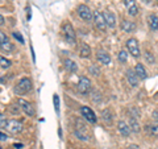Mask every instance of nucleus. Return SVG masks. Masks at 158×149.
<instances>
[{
	"label": "nucleus",
	"mask_w": 158,
	"mask_h": 149,
	"mask_svg": "<svg viewBox=\"0 0 158 149\" xmlns=\"http://www.w3.org/2000/svg\"><path fill=\"white\" fill-rule=\"evenodd\" d=\"M117 59L120 61L121 63H125L128 61V53L125 50H121V52H118L117 54Z\"/></svg>",
	"instance_id": "nucleus-26"
},
{
	"label": "nucleus",
	"mask_w": 158,
	"mask_h": 149,
	"mask_svg": "<svg viewBox=\"0 0 158 149\" xmlns=\"http://www.w3.org/2000/svg\"><path fill=\"white\" fill-rule=\"evenodd\" d=\"M65 69L69 73H75L78 70V66H77L75 62L71 61V59H66L65 61Z\"/></svg>",
	"instance_id": "nucleus-20"
},
{
	"label": "nucleus",
	"mask_w": 158,
	"mask_h": 149,
	"mask_svg": "<svg viewBox=\"0 0 158 149\" xmlns=\"http://www.w3.org/2000/svg\"><path fill=\"white\" fill-rule=\"evenodd\" d=\"M0 66H2L3 69H9L12 66V62L9 61V59L4 58V57H0Z\"/></svg>",
	"instance_id": "nucleus-25"
},
{
	"label": "nucleus",
	"mask_w": 158,
	"mask_h": 149,
	"mask_svg": "<svg viewBox=\"0 0 158 149\" xmlns=\"http://www.w3.org/2000/svg\"><path fill=\"white\" fill-rule=\"evenodd\" d=\"M128 149H140V147L136 145V144H132V145H129V148Z\"/></svg>",
	"instance_id": "nucleus-34"
},
{
	"label": "nucleus",
	"mask_w": 158,
	"mask_h": 149,
	"mask_svg": "<svg viewBox=\"0 0 158 149\" xmlns=\"http://www.w3.org/2000/svg\"><path fill=\"white\" fill-rule=\"evenodd\" d=\"M78 15L79 17H82L85 21H92L94 20V12L90 9V7L85 6V4H81L78 7Z\"/></svg>",
	"instance_id": "nucleus-5"
},
{
	"label": "nucleus",
	"mask_w": 158,
	"mask_h": 149,
	"mask_svg": "<svg viewBox=\"0 0 158 149\" xmlns=\"http://www.w3.org/2000/svg\"><path fill=\"white\" fill-rule=\"evenodd\" d=\"M0 49L6 53H11L13 50V45L9 41H6V42H0Z\"/></svg>",
	"instance_id": "nucleus-22"
},
{
	"label": "nucleus",
	"mask_w": 158,
	"mask_h": 149,
	"mask_svg": "<svg viewBox=\"0 0 158 149\" xmlns=\"http://www.w3.org/2000/svg\"><path fill=\"white\" fill-rule=\"evenodd\" d=\"M142 2H144V3H145V4H149V3H150V2H152V0H142Z\"/></svg>",
	"instance_id": "nucleus-37"
},
{
	"label": "nucleus",
	"mask_w": 158,
	"mask_h": 149,
	"mask_svg": "<svg viewBox=\"0 0 158 149\" xmlns=\"http://www.w3.org/2000/svg\"><path fill=\"white\" fill-rule=\"evenodd\" d=\"M144 57H145V61L149 63V65H154V62H156V58H154V56H153V53H150V52H145L144 53Z\"/></svg>",
	"instance_id": "nucleus-24"
},
{
	"label": "nucleus",
	"mask_w": 158,
	"mask_h": 149,
	"mask_svg": "<svg viewBox=\"0 0 158 149\" xmlns=\"http://www.w3.org/2000/svg\"><path fill=\"white\" fill-rule=\"evenodd\" d=\"M75 126H77V130H79V131H85V124H83L79 119H77L75 120Z\"/></svg>",
	"instance_id": "nucleus-30"
},
{
	"label": "nucleus",
	"mask_w": 158,
	"mask_h": 149,
	"mask_svg": "<svg viewBox=\"0 0 158 149\" xmlns=\"http://www.w3.org/2000/svg\"><path fill=\"white\" fill-rule=\"evenodd\" d=\"M17 104L28 116H34L36 115V110H34V107L32 106V103H29V102H27V100H24V99L20 98L17 100Z\"/></svg>",
	"instance_id": "nucleus-8"
},
{
	"label": "nucleus",
	"mask_w": 158,
	"mask_h": 149,
	"mask_svg": "<svg viewBox=\"0 0 158 149\" xmlns=\"http://www.w3.org/2000/svg\"><path fill=\"white\" fill-rule=\"evenodd\" d=\"M127 79H128V83H129L132 87H137L138 82H140V78L137 77L135 70H128L127 71Z\"/></svg>",
	"instance_id": "nucleus-11"
},
{
	"label": "nucleus",
	"mask_w": 158,
	"mask_h": 149,
	"mask_svg": "<svg viewBox=\"0 0 158 149\" xmlns=\"http://www.w3.org/2000/svg\"><path fill=\"white\" fill-rule=\"evenodd\" d=\"M103 16H104V20H106V23H107V27L115 28V25H116V17H115V15H113L112 12H110V11H106L104 13H103Z\"/></svg>",
	"instance_id": "nucleus-12"
},
{
	"label": "nucleus",
	"mask_w": 158,
	"mask_h": 149,
	"mask_svg": "<svg viewBox=\"0 0 158 149\" xmlns=\"http://www.w3.org/2000/svg\"><path fill=\"white\" fill-rule=\"evenodd\" d=\"M81 113H82V116L86 119V120L88 123H91V124H95L96 120H98V117L95 115V112H94L90 107H87V106H83L81 108Z\"/></svg>",
	"instance_id": "nucleus-9"
},
{
	"label": "nucleus",
	"mask_w": 158,
	"mask_h": 149,
	"mask_svg": "<svg viewBox=\"0 0 158 149\" xmlns=\"http://www.w3.org/2000/svg\"><path fill=\"white\" fill-rule=\"evenodd\" d=\"M12 36H13L15 38H16V40H17V41H19L20 44H24V38H23V36H21V33H20V32L15 31V32L12 33Z\"/></svg>",
	"instance_id": "nucleus-28"
},
{
	"label": "nucleus",
	"mask_w": 158,
	"mask_h": 149,
	"mask_svg": "<svg viewBox=\"0 0 158 149\" xmlns=\"http://www.w3.org/2000/svg\"><path fill=\"white\" fill-rule=\"evenodd\" d=\"M32 90V81L29 78H23L20 79L19 83L16 84V87H15V92L17 94V95H24V94H27Z\"/></svg>",
	"instance_id": "nucleus-1"
},
{
	"label": "nucleus",
	"mask_w": 158,
	"mask_h": 149,
	"mask_svg": "<svg viewBox=\"0 0 158 149\" xmlns=\"http://www.w3.org/2000/svg\"><path fill=\"white\" fill-rule=\"evenodd\" d=\"M135 73L137 74V77L140 79H145L148 77V71H146V69L142 66V63H137L135 67Z\"/></svg>",
	"instance_id": "nucleus-17"
},
{
	"label": "nucleus",
	"mask_w": 158,
	"mask_h": 149,
	"mask_svg": "<svg viewBox=\"0 0 158 149\" xmlns=\"http://www.w3.org/2000/svg\"><path fill=\"white\" fill-rule=\"evenodd\" d=\"M78 91L86 95L91 91V81L88 79L87 77H81L79 78V82H78Z\"/></svg>",
	"instance_id": "nucleus-6"
},
{
	"label": "nucleus",
	"mask_w": 158,
	"mask_h": 149,
	"mask_svg": "<svg viewBox=\"0 0 158 149\" xmlns=\"http://www.w3.org/2000/svg\"><path fill=\"white\" fill-rule=\"evenodd\" d=\"M79 56L82 58H88L91 56V48L87 45V44L82 42L81 45H79Z\"/></svg>",
	"instance_id": "nucleus-15"
},
{
	"label": "nucleus",
	"mask_w": 158,
	"mask_h": 149,
	"mask_svg": "<svg viewBox=\"0 0 158 149\" xmlns=\"http://www.w3.org/2000/svg\"><path fill=\"white\" fill-rule=\"evenodd\" d=\"M7 138H8V136L6 135V133L0 132V140H2V141H6V140H7Z\"/></svg>",
	"instance_id": "nucleus-32"
},
{
	"label": "nucleus",
	"mask_w": 158,
	"mask_h": 149,
	"mask_svg": "<svg viewBox=\"0 0 158 149\" xmlns=\"http://www.w3.org/2000/svg\"><path fill=\"white\" fill-rule=\"evenodd\" d=\"M117 128H118V132H120L123 136L127 137V136L131 135V128H129V126H128L125 121H118Z\"/></svg>",
	"instance_id": "nucleus-16"
},
{
	"label": "nucleus",
	"mask_w": 158,
	"mask_h": 149,
	"mask_svg": "<svg viewBox=\"0 0 158 149\" xmlns=\"http://www.w3.org/2000/svg\"><path fill=\"white\" fill-rule=\"evenodd\" d=\"M15 148H17V149H21V148H23V144H15Z\"/></svg>",
	"instance_id": "nucleus-35"
},
{
	"label": "nucleus",
	"mask_w": 158,
	"mask_h": 149,
	"mask_svg": "<svg viewBox=\"0 0 158 149\" xmlns=\"http://www.w3.org/2000/svg\"><path fill=\"white\" fill-rule=\"evenodd\" d=\"M3 24H4V17L0 15V25H3Z\"/></svg>",
	"instance_id": "nucleus-36"
},
{
	"label": "nucleus",
	"mask_w": 158,
	"mask_h": 149,
	"mask_svg": "<svg viewBox=\"0 0 158 149\" xmlns=\"http://www.w3.org/2000/svg\"><path fill=\"white\" fill-rule=\"evenodd\" d=\"M62 33H63V36H65V38H66L67 42L75 44V41H77L75 31H74L73 25H71V24L69 23V21H66V23L62 24Z\"/></svg>",
	"instance_id": "nucleus-2"
},
{
	"label": "nucleus",
	"mask_w": 158,
	"mask_h": 149,
	"mask_svg": "<svg viewBox=\"0 0 158 149\" xmlns=\"http://www.w3.org/2000/svg\"><path fill=\"white\" fill-rule=\"evenodd\" d=\"M96 58H98V61H99V62L103 63V65H106V66L111 65V57L108 56V54H107L106 52L99 50V52H98V54H96Z\"/></svg>",
	"instance_id": "nucleus-13"
},
{
	"label": "nucleus",
	"mask_w": 158,
	"mask_h": 149,
	"mask_svg": "<svg viewBox=\"0 0 158 149\" xmlns=\"http://www.w3.org/2000/svg\"><path fill=\"white\" fill-rule=\"evenodd\" d=\"M152 116H153V119H154L156 121H158V112H157V111H156V112H153V115H152Z\"/></svg>",
	"instance_id": "nucleus-33"
},
{
	"label": "nucleus",
	"mask_w": 158,
	"mask_h": 149,
	"mask_svg": "<svg viewBox=\"0 0 158 149\" xmlns=\"http://www.w3.org/2000/svg\"><path fill=\"white\" fill-rule=\"evenodd\" d=\"M148 24L152 31H158V17L156 15H149L148 16Z\"/></svg>",
	"instance_id": "nucleus-18"
},
{
	"label": "nucleus",
	"mask_w": 158,
	"mask_h": 149,
	"mask_svg": "<svg viewBox=\"0 0 158 149\" xmlns=\"http://www.w3.org/2000/svg\"><path fill=\"white\" fill-rule=\"evenodd\" d=\"M121 29L125 33H132L136 31V24L133 21H129V20H123L121 23Z\"/></svg>",
	"instance_id": "nucleus-14"
},
{
	"label": "nucleus",
	"mask_w": 158,
	"mask_h": 149,
	"mask_svg": "<svg viewBox=\"0 0 158 149\" xmlns=\"http://www.w3.org/2000/svg\"><path fill=\"white\" fill-rule=\"evenodd\" d=\"M102 119L104 120L107 124H112V120H113V117H112V112L110 110H104L102 112Z\"/></svg>",
	"instance_id": "nucleus-21"
},
{
	"label": "nucleus",
	"mask_w": 158,
	"mask_h": 149,
	"mask_svg": "<svg viewBox=\"0 0 158 149\" xmlns=\"http://www.w3.org/2000/svg\"><path fill=\"white\" fill-rule=\"evenodd\" d=\"M6 41H9L8 37L6 36V33H3L2 31H0V42H6Z\"/></svg>",
	"instance_id": "nucleus-31"
},
{
	"label": "nucleus",
	"mask_w": 158,
	"mask_h": 149,
	"mask_svg": "<svg viewBox=\"0 0 158 149\" xmlns=\"http://www.w3.org/2000/svg\"><path fill=\"white\" fill-rule=\"evenodd\" d=\"M6 130L9 133L16 135V133H20L23 131V124H21V121L16 120V119H11V120H8L6 124Z\"/></svg>",
	"instance_id": "nucleus-4"
},
{
	"label": "nucleus",
	"mask_w": 158,
	"mask_h": 149,
	"mask_svg": "<svg viewBox=\"0 0 158 149\" xmlns=\"http://www.w3.org/2000/svg\"><path fill=\"white\" fill-rule=\"evenodd\" d=\"M7 119L3 113H0V128H6V124H7Z\"/></svg>",
	"instance_id": "nucleus-29"
},
{
	"label": "nucleus",
	"mask_w": 158,
	"mask_h": 149,
	"mask_svg": "<svg viewBox=\"0 0 158 149\" xmlns=\"http://www.w3.org/2000/svg\"><path fill=\"white\" fill-rule=\"evenodd\" d=\"M94 23H95V27H96V29H99V31L104 32L107 29V23L104 20V16H103V13H100L99 11L94 12Z\"/></svg>",
	"instance_id": "nucleus-7"
},
{
	"label": "nucleus",
	"mask_w": 158,
	"mask_h": 149,
	"mask_svg": "<svg viewBox=\"0 0 158 149\" xmlns=\"http://www.w3.org/2000/svg\"><path fill=\"white\" fill-rule=\"evenodd\" d=\"M53 103H54V108H56V112L58 113V112H59V98H58L57 94L53 96Z\"/></svg>",
	"instance_id": "nucleus-27"
},
{
	"label": "nucleus",
	"mask_w": 158,
	"mask_h": 149,
	"mask_svg": "<svg viewBox=\"0 0 158 149\" xmlns=\"http://www.w3.org/2000/svg\"><path fill=\"white\" fill-rule=\"evenodd\" d=\"M0 149H3V148H2V147H0Z\"/></svg>",
	"instance_id": "nucleus-38"
},
{
	"label": "nucleus",
	"mask_w": 158,
	"mask_h": 149,
	"mask_svg": "<svg viewBox=\"0 0 158 149\" xmlns=\"http://www.w3.org/2000/svg\"><path fill=\"white\" fill-rule=\"evenodd\" d=\"M124 4L128 9V13H129L131 16H136L138 13V7L136 4V0H124Z\"/></svg>",
	"instance_id": "nucleus-10"
},
{
	"label": "nucleus",
	"mask_w": 158,
	"mask_h": 149,
	"mask_svg": "<svg viewBox=\"0 0 158 149\" xmlns=\"http://www.w3.org/2000/svg\"><path fill=\"white\" fill-rule=\"evenodd\" d=\"M128 126H129L131 131L135 132V133H138V132H140V130H141V128H140V123H138L137 119L133 117V116L129 117V124H128Z\"/></svg>",
	"instance_id": "nucleus-19"
},
{
	"label": "nucleus",
	"mask_w": 158,
	"mask_h": 149,
	"mask_svg": "<svg viewBox=\"0 0 158 149\" xmlns=\"http://www.w3.org/2000/svg\"><path fill=\"white\" fill-rule=\"evenodd\" d=\"M145 130L148 131L150 136H154V137H158V126H146Z\"/></svg>",
	"instance_id": "nucleus-23"
},
{
	"label": "nucleus",
	"mask_w": 158,
	"mask_h": 149,
	"mask_svg": "<svg viewBox=\"0 0 158 149\" xmlns=\"http://www.w3.org/2000/svg\"><path fill=\"white\" fill-rule=\"evenodd\" d=\"M127 49L133 57L138 58L141 56V52H140V45H138V41L136 38H129L127 41Z\"/></svg>",
	"instance_id": "nucleus-3"
}]
</instances>
